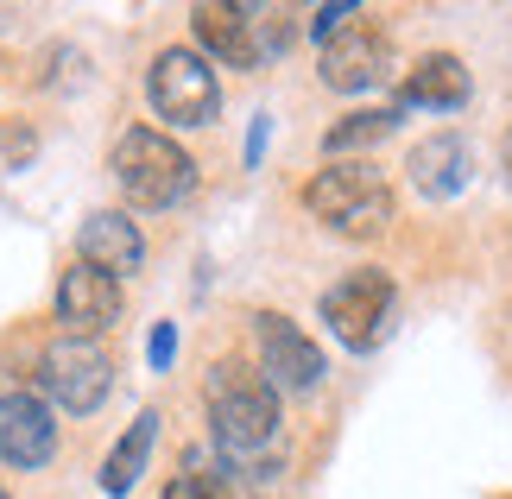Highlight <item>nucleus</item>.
<instances>
[{"instance_id":"f257e3e1","label":"nucleus","mask_w":512,"mask_h":499,"mask_svg":"<svg viewBox=\"0 0 512 499\" xmlns=\"http://www.w3.org/2000/svg\"><path fill=\"white\" fill-rule=\"evenodd\" d=\"M209 430L222 443V462L241 468V481H266V455L279 436V392L260 367H215L209 373Z\"/></svg>"},{"instance_id":"f03ea898","label":"nucleus","mask_w":512,"mask_h":499,"mask_svg":"<svg viewBox=\"0 0 512 499\" xmlns=\"http://www.w3.org/2000/svg\"><path fill=\"white\" fill-rule=\"evenodd\" d=\"M114 184L140 209H177L196 190V158L159 127H133L114 146Z\"/></svg>"},{"instance_id":"7ed1b4c3","label":"nucleus","mask_w":512,"mask_h":499,"mask_svg":"<svg viewBox=\"0 0 512 499\" xmlns=\"http://www.w3.org/2000/svg\"><path fill=\"white\" fill-rule=\"evenodd\" d=\"M304 209L323 228H336L342 241H373L392 222V190L373 165H329L304 184Z\"/></svg>"},{"instance_id":"20e7f679","label":"nucleus","mask_w":512,"mask_h":499,"mask_svg":"<svg viewBox=\"0 0 512 499\" xmlns=\"http://www.w3.org/2000/svg\"><path fill=\"white\" fill-rule=\"evenodd\" d=\"M38 386H45V398L57 411L89 417L108 398V386H114V361L102 354V342H76V335H64V342H51L45 354H38Z\"/></svg>"},{"instance_id":"39448f33","label":"nucleus","mask_w":512,"mask_h":499,"mask_svg":"<svg viewBox=\"0 0 512 499\" xmlns=\"http://www.w3.org/2000/svg\"><path fill=\"white\" fill-rule=\"evenodd\" d=\"M146 95L171 127H209L215 114H222V83H215V70L196 51H159L152 57Z\"/></svg>"},{"instance_id":"423d86ee","label":"nucleus","mask_w":512,"mask_h":499,"mask_svg":"<svg viewBox=\"0 0 512 499\" xmlns=\"http://www.w3.org/2000/svg\"><path fill=\"white\" fill-rule=\"evenodd\" d=\"M323 323L336 329V342L367 354L392 323V278L386 272H348L342 285L323 291Z\"/></svg>"},{"instance_id":"0eeeda50","label":"nucleus","mask_w":512,"mask_h":499,"mask_svg":"<svg viewBox=\"0 0 512 499\" xmlns=\"http://www.w3.org/2000/svg\"><path fill=\"white\" fill-rule=\"evenodd\" d=\"M114 316H121V278L95 272V266H64V278H57V323H64V335H76V342H95L102 329H114Z\"/></svg>"},{"instance_id":"6e6552de","label":"nucleus","mask_w":512,"mask_h":499,"mask_svg":"<svg viewBox=\"0 0 512 499\" xmlns=\"http://www.w3.org/2000/svg\"><path fill=\"white\" fill-rule=\"evenodd\" d=\"M260 323V373L272 379V392H310L317 379L329 373L323 367V348L310 342V335L291 323V316H279V310H266V316H253Z\"/></svg>"},{"instance_id":"1a4fd4ad","label":"nucleus","mask_w":512,"mask_h":499,"mask_svg":"<svg viewBox=\"0 0 512 499\" xmlns=\"http://www.w3.org/2000/svg\"><path fill=\"white\" fill-rule=\"evenodd\" d=\"M386 70H392V51L373 26H348L323 45V83L342 89V95H361L373 83H386Z\"/></svg>"},{"instance_id":"9d476101","label":"nucleus","mask_w":512,"mask_h":499,"mask_svg":"<svg viewBox=\"0 0 512 499\" xmlns=\"http://www.w3.org/2000/svg\"><path fill=\"white\" fill-rule=\"evenodd\" d=\"M57 449V424L32 392H7L0 398V462L7 468H45Z\"/></svg>"},{"instance_id":"9b49d317","label":"nucleus","mask_w":512,"mask_h":499,"mask_svg":"<svg viewBox=\"0 0 512 499\" xmlns=\"http://www.w3.org/2000/svg\"><path fill=\"white\" fill-rule=\"evenodd\" d=\"M196 19V45L209 57H222L228 70H253L266 57V45L253 38V13L247 7H222V0H203V7L190 13Z\"/></svg>"},{"instance_id":"f8f14e48","label":"nucleus","mask_w":512,"mask_h":499,"mask_svg":"<svg viewBox=\"0 0 512 499\" xmlns=\"http://www.w3.org/2000/svg\"><path fill=\"white\" fill-rule=\"evenodd\" d=\"M83 266L108 272V278L140 272V266H146V241H140V228H133L121 209H95L89 222H83Z\"/></svg>"},{"instance_id":"ddd939ff","label":"nucleus","mask_w":512,"mask_h":499,"mask_svg":"<svg viewBox=\"0 0 512 499\" xmlns=\"http://www.w3.org/2000/svg\"><path fill=\"white\" fill-rule=\"evenodd\" d=\"M405 171H411V184H418L430 203H443V196H456V190L468 184L475 158H468V139H462V133H430L424 146H411Z\"/></svg>"},{"instance_id":"4468645a","label":"nucleus","mask_w":512,"mask_h":499,"mask_svg":"<svg viewBox=\"0 0 512 499\" xmlns=\"http://www.w3.org/2000/svg\"><path fill=\"white\" fill-rule=\"evenodd\" d=\"M399 102H411V108H462V102H468V70H462V57H449V51L418 57V64L405 70Z\"/></svg>"},{"instance_id":"2eb2a0df","label":"nucleus","mask_w":512,"mask_h":499,"mask_svg":"<svg viewBox=\"0 0 512 499\" xmlns=\"http://www.w3.org/2000/svg\"><path fill=\"white\" fill-rule=\"evenodd\" d=\"M152 443H159V411H140V417L127 424V436L108 449V462H102V487H108V493H133V481L146 474Z\"/></svg>"},{"instance_id":"dca6fc26","label":"nucleus","mask_w":512,"mask_h":499,"mask_svg":"<svg viewBox=\"0 0 512 499\" xmlns=\"http://www.w3.org/2000/svg\"><path fill=\"white\" fill-rule=\"evenodd\" d=\"M392 127H399V108H361V114H342V127H329L323 146L329 152H361V146H380Z\"/></svg>"},{"instance_id":"f3484780","label":"nucleus","mask_w":512,"mask_h":499,"mask_svg":"<svg viewBox=\"0 0 512 499\" xmlns=\"http://www.w3.org/2000/svg\"><path fill=\"white\" fill-rule=\"evenodd\" d=\"M354 13H361V7H354V0H342V7H317V19H310V32H317L323 45H329V38H336V32H348V19H354Z\"/></svg>"},{"instance_id":"a211bd4d","label":"nucleus","mask_w":512,"mask_h":499,"mask_svg":"<svg viewBox=\"0 0 512 499\" xmlns=\"http://www.w3.org/2000/svg\"><path fill=\"white\" fill-rule=\"evenodd\" d=\"M146 361H152V373H171V361H177V329H171V323H159V329H152V342H146Z\"/></svg>"},{"instance_id":"6ab92c4d","label":"nucleus","mask_w":512,"mask_h":499,"mask_svg":"<svg viewBox=\"0 0 512 499\" xmlns=\"http://www.w3.org/2000/svg\"><path fill=\"white\" fill-rule=\"evenodd\" d=\"M266 114H260V121H253V133H247V165H260V152H266Z\"/></svg>"},{"instance_id":"aec40b11","label":"nucleus","mask_w":512,"mask_h":499,"mask_svg":"<svg viewBox=\"0 0 512 499\" xmlns=\"http://www.w3.org/2000/svg\"><path fill=\"white\" fill-rule=\"evenodd\" d=\"M165 499H209V493L196 487V481H171V487H165Z\"/></svg>"},{"instance_id":"412c9836","label":"nucleus","mask_w":512,"mask_h":499,"mask_svg":"<svg viewBox=\"0 0 512 499\" xmlns=\"http://www.w3.org/2000/svg\"><path fill=\"white\" fill-rule=\"evenodd\" d=\"M506 158H512V133H506Z\"/></svg>"},{"instance_id":"4be33fe9","label":"nucleus","mask_w":512,"mask_h":499,"mask_svg":"<svg viewBox=\"0 0 512 499\" xmlns=\"http://www.w3.org/2000/svg\"><path fill=\"white\" fill-rule=\"evenodd\" d=\"M0 499H7V487H0Z\"/></svg>"}]
</instances>
